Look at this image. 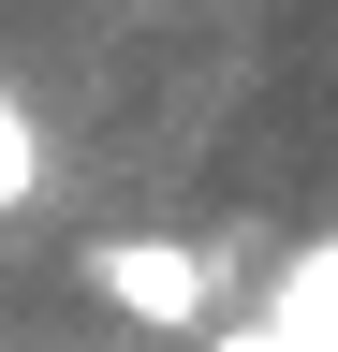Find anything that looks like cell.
Segmentation results:
<instances>
[{
  "label": "cell",
  "instance_id": "1",
  "mask_svg": "<svg viewBox=\"0 0 338 352\" xmlns=\"http://www.w3.org/2000/svg\"><path fill=\"white\" fill-rule=\"evenodd\" d=\"M74 279H89L118 323H147V338H206L221 294H235V250H206V235H89Z\"/></svg>",
  "mask_w": 338,
  "mask_h": 352
},
{
  "label": "cell",
  "instance_id": "2",
  "mask_svg": "<svg viewBox=\"0 0 338 352\" xmlns=\"http://www.w3.org/2000/svg\"><path fill=\"white\" fill-rule=\"evenodd\" d=\"M30 191H45V118L0 88V220H30Z\"/></svg>",
  "mask_w": 338,
  "mask_h": 352
},
{
  "label": "cell",
  "instance_id": "3",
  "mask_svg": "<svg viewBox=\"0 0 338 352\" xmlns=\"http://www.w3.org/2000/svg\"><path fill=\"white\" fill-rule=\"evenodd\" d=\"M191 352H294V338H279V323H206Z\"/></svg>",
  "mask_w": 338,
  "mask_h": 352
}]
</instances>
